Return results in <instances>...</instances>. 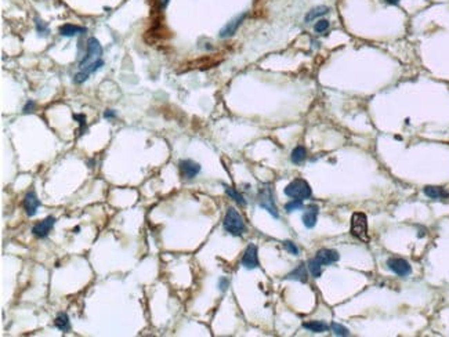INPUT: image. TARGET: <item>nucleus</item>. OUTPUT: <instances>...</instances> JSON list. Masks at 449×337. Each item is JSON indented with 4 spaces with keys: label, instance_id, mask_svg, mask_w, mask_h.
Masks as SVG:
<instances>
[{
    "label": "nucleus",
    "instance_id": "1",
    "mask_svg": "<svg viewBox=\"0 0 449 337\" xmlns=\"http://www.w3.org/2000/svg\"><path fill=\"white\" fill-rule=\"evenodd\" d=\"M224 229L233 237H241L246 232V224L245 220L239 214V211L235 208H228L225 211L224 221H223Z\"/></svg>",
    "mask_w": 449,
    "mask_h": 337
},
{
    "label": "nucleus",
    "instance_id": "2",
    "mask_svg": "<svg viewBox=\"0 0 449 337\" xmlns=\"http://www.w3.org/2000/svg\"><path fill=\"white\" fill-rule=\"evenodd\" d=\"M285 195L292 198V199H310L311 195H313V190L310 187V184L303 180V178H295L293 181H290L285 187Z\"/></svg>",
    "mask_w": 449,
    "mask_h": 337
},
{
    "label": "nucleus",
    "instance_id": "3",
    "mask_svg": "<svg viewBox=\"0 0 449 337\" xmlns=\"http://www.w3.org/2000/svg\"><path fill=\"white\" fill-rule=\"evenodd\" d=\"M351 235L355 237L359 241L368 243L369 242V234H368V217L364 213H354L351 217Z\"/></svg>",
    "mask_w": 449,
    "mask_h": 337
},
{
    "label": "nucleus",
    "instance_id": "4",
    "mask_svg": "<svg viewBox=\"0 0 449 337\" xmlns=\"http://www.w3.org/2000/svg\"><path fill=\"white\" fill-rule=\"evenodd\" d=\"M259 205H260L261 209L267 210L269 214L274 217V219H279L278 209H277V205H275V199H274V191L271 188L269 184H264L259 190Z\"/></svg>",
    "mask_w": 449,
    "mask_h": 337
},
{
    "label": "nucleus",
    "instance_id": "5",
    "mask_svg": "<svg viewBox=\"0 0 449 337\" xmlns=\"http://www.w3.org/2000/svg\"><path fill=\"white\" fill-rule=\"evenodd\" d=\"M101 57H102V46L100 45V42L96 37H90L89 40H87L86 55L83 57V60L79 63V69L93 64L96 61H99V60H101Z\"/></svg>",
    "mask_w": 449,
    "mask_h": 337
},
{
    "label": "nucleus",
    "instance_id": "6",
    "mask_svg": "<svg viewBox=\"0 0 449 337\" xmlns=\"http://www.w3.org/2000/svg\"><path fill=\"white\" fill-rule=\"evenodd\" d=\"M387 267H388L395 275H398V276H401V278H405V276H408V275L412 273V267H411V264H409L406 260L399 258V257H391V258H388V260H387Z\"/></svg>",
    "mask_w": 449,
    "mask_h": 337
},
{
    "label": "nucleus",
    "instance_id": "7",
    "mask_svg": "<svg viewBox=\"0 0 449 337\" xmlns=\"http://www.w3.org/2000/svg\"><path fill=\"white\" fill-rule=\"evenodd\" d=\"M246 17H248V13H242V14H238L236 17H233V19H230L224 27L220 29L218 36L221 37V39L233 36L236 33V31L239 29V27L243 24V21H245Z\"/></svg>",
    "mask_w": 449,
    "mask_h": 337
},
{
    "label": "nucleus",
    "instance_id": "8",
    "mask_svg": "<svg viewBox=\"0 0 449 337\" xmlns=\"http://www.w3.org/2000/svg\"><path fill=\"white\" fill-rule=\"evenodd\" d=\"M180 174L185 180H192L200 173V164L194 162L192 159H181L179 163Z\"/></svg>",
    "mask_w": 449,
    "mask_h": 337
},
{
    "label": "nucleus",
    "instance_id": "9",
    "mask_svg": "<svg viewBox=\"0 0 449 337\" xmlns=\"http://www.w3.org/2000/svg\"><path fill=\"white\" fill-rule=\"evenodd\" d=\"M241 264L246 268V270H254V268H259V252H257V246L250 243L249 246L246 247L245 253L242 256V260H241Z\"/></svg>",
    "mask_w": 449,
    "mask_h": 337
},
{
    "label": "nucleus",
    "instance_id": "10",
    "mask_svg": "<svg viewBox=\"0 0 449 337\" xmlns=\"http://www.w3.org/2000/svg\"><path fill=\"white\" fill-rule=\"evenodd\" d=\"M55 221H57V220H55V217H53V216L46 217L43 221L37 223V224H35V225L32 227V234H33L36 238H39V239H45V238L49 237V234H50L51 228L54 227Z\"/></svg>",
    "mask_w": 449,
    "mask_h": 337
},
{
    "label": "nucleus",
    "instance_id": "11",
    "mask_svg": "<svg viewBox=\"0 0 449 337\" xmlns=\"http://www.w3.org/2000/svg\"><path fill=\"white\" fill-rule=\"evenodd\" d=\"M102 66H104V61H102V58H101V60L96 61V63H93V64L87 65V66H84V68H81V69H79V72L73 76V82L76 83V84H82V83H84L87 79H89V76L91 75V73L97 72V71L101 69Z\"/></svg>",
    "mask_w": 449,
    "mask_h": 337
},
{
    "label": "nucleus",
    "instance_id": "12",
    "mask_svg": "<svg viewBox=\"0 0 449 337\" xmlns=\"http://www.w3.org/2000/svg\"><path fill=\"white\" fill-rule=\"evenodd\" d=\"M40 205H42V203H40V199L37 198L35 191L28 192L27 195H25V198H24V201H22V206H24L25 213H27L29 217H33V216H35Z\"/></svg>",
    "mask_w": 449,
    "mask_h": 337
},
{
    "label": "nucleus",
    "instance_id": "13",
    "mask_svg": "<svg viewBox=\"0 0 449 337\" xmlns=\"http://www.w3.org/2000/svg\"><path fill=\"white\" fill-rule=\"evenodd\" d=\"M315 258H316L322 265H331L339 261L340 255H339V252L334 250V249H321V250L316 252Z\"/></svg>",
    "mask_w": 449,
    "mask_h": 337
},
{
    "label": "nucleus",
    "instance_id": "14",
    "mask_svg": "<svg viewBox=\"0 0 449 337\" xmlns=\"http://www.w3.org/2000/svg\"><path fill=\"white\" fill-rule=\"evenodd\" d=\"M318 213H319V209H318V206L316 205H310L307 209H305L304 214H303V224H304L305 228H308V229H311V228H314L316 225V220H318Z\"/></svg>",
    "mask_w": 449,
    "mask_h": 337
},
{
    "label": "nucleus",
    "instance_id": "15",
    "mask_svg": "<svg viewBox=\"0 0 449 337\" xmlns=\"http://www.w3.org/2000/svg\"><path fill=\"white\" fill-rule=\"evenodd\" d=\"M285 279H289V281H297V282H301V283H307V281H308V271H307V265H305L304 263H300V264L297 265L293 271H290V273H287L286 276H285Z\"/></svg>",
    "mask_w": 449,
    "mask_h": 337
},
{
    "label": "nucleus",
    "instance_id": "16",
    "mask_svg": "<svg viewBox=\"0 0 449 337\" xmlns=\"http://www.w3.org/2000/svg\"><path fill=\"white\" fill-rule=\"evenodd\" d=\"M424 195L427 196V198H430V199H445V198H448L449 193L442 187H434V185H427V187H424Z\"/></svg>",
    "mask_w": 449,
    "mask_h": 337
},
{
    "label": "nucleus",
    "instance_id": "17",
    "mask_svg": "<svg viewBox=\"0 0 449 337\" xmlns=\"http://www.w3.org/2000/svg\"><path fill=\"white\" fill-rule=\"evenodd\" d=\"M86 33V28L79 27V25H73V24H65L63 27H60V35L65 37H72L76 35Z\"/></svg>",
    "mask_w": 449,
    "mask_h": 337
},
{
    "label": "nucleus",
    "instance_id": "18",
    "mask_svg": "<svg viewBox=\"0 0 449 337\" xmlns=\"http://www.w3.org/2000/svg\"><path fill=\"white\" fill-rule=\"evenodd\" d=\"M328 13H331V9L328 6H316L314 9H311L304 17V22H311L315 19H319L323 16H326Z\"/></svg>",
    "mask_w": 449,
    "mask_h": 337
},
{
    "label": "nucleus",
    "instance_id": "19",
    "mask_svg": "<svg viewBox=\"0 0 449 337\" xmlns=\"http://www.w3.org/2000/svg\"><path fill=\"white\" fill-rule=\"evenodd\" d=\"M303 328L305 330H308V332H313V333H323L331 326L328 323H325L323 321H310V322H304L303 323Z\"/></svg>",
    "mask_w": 449,
    "mask_h": 337
},
{
    "label": "nucleus",
    "instance_id": "20",
    "mask_svg": "<svg viewBox=\"0 0 449 337\" xmlns=\"http://www.w3.org/2000/svg\"><path fill=\"white\" fill-rule=\"evenodd\" d=\"M54 326L61 330V332H69L71 330V322H69V317L65 314V312H60L55 319H54Z\"/></svg>",
    "mask_w": 449,
    "mask_h": 337
},
{
    "label": "nucleus",
    "instance_id": "21",
    "mask_svg": "<svg viewBox=\"0 0 449 337\" xmlns=\"http://www.w3.org/2000/svg\"><path fill=\"white\" fill-rule=\"evenodd\" d=\"M307 159V149L303 145H297L292 154H290V160L292 163L295 164H301Z\"/></svg>",
    "mask_w": 449,
    "mask_h": 337
},
{
    "label": "nucleus",
    "instance_id": "22",
    "mask_svg": "<svg viewBox=\"0 0 449 337\" xmlns=\"http://www.w3.org/2000/svg\"><path fill=\"white\" fill-rule=\"evenodd\" d=\"M307 268L311 273L313 278H319L322 275V264L316 260V258H310L308 263H307Z\"/></svg>",
    "mask_w": 449,
    "mask_h": 337
},
{
    "label": "nucleus",
    "instance_id": "23",
    "mask_svg": "<svg viewBox=\"0 0 449 337\" xmlns=\"http://www.w3.org/2000/svg\"><path fill=\"white\" fill-rule=\"evenodd\" d=\"M224 188H225V193H227L231 199H233V201L236 202L238 205H241V206H246V199H245L242 195L236 191L235 188H233V187H227V185H225Z\"/></svg>",
    "mask_w": 449,
    "mask_h": 337
},
{
    "label": "nucleus",
    "instance_id": "24",
    "mask_svg": "<svg viewBox=\"0 0 449 337\" xmlns=\"http://www.w3.org/2000/svg\"><path fill=\"white\" fill-rule=\"evenodd\" d=\"M329 25H331V24H329V21H328V19H323V18L316 19V22H315V25H314V31L316 32V33H323V32H326V31L329 29Z\"/></svg>",
    "mask_w": 449,
    "mask_h": 337
},
{
    "label": "nucleus",
    "instance_id": "25",
    "mask_svg": "<svg viewBox=\"0 0 449 337\" xmlns=\"http://www.w3.org/2000/svg\"><path fill=\"white\" fill-rule=\"evenodd\" d=\"M300 209H303V201L301 199H292V201L287 202L286 205H285V210H286L287 213H292L295 210Z\"/></svg>",
    "mask_w": 449,
    "mask_h": 337
},
{
    "label": "nucleus",
    "instance_id": "26",
    "mask_svg": "<svg viewBox=\"0 0 449 337\" xmlns=\"http://www.w3.org/2000/svg\"><path fill=\"white\" fill-rule=\"evenodd\" d=\"M331 329L336 336H350V332L346 326H343L340 323H331Z\"/></svg>",
    "mask_w": 449,
    "mask_h": 337
},
{
    "label": "nucleus",
    "instance_id": "27",
    "mask_svg": "<svg viewBox=\"0 0 449 337\" xmlns=\"http://www.w3.org/2000/svg\"><path fill=\"white\" fill-rule=\"evenodd\" d=\"M35 25H36V32H37L39 35L46 36V35L49 33V27H47V24H46L45 21H42L40 18H36Z\"/></svg>",
    "mask_w": 449,
    "mask_h": 337
},
{
    "label": "nucleus",
    "instance_id": "28",
    "mask_svg": "<svg viewBox=\"0 0 449 337\" xmlns=\"http://www.w3.org/2000/svg\"><path fill=\"white\" fill-rule=\"evenodd\" d=\"M283 247L286 249L290 255L299 256V247L296 246L295 242H292V241H283Z\"/></svg>",
    "mask_w": 449,
    "mask_h": 337
},
{
    "label": "nucleus",
    "instance_id": "29",
    "mask_svg": "<svg viewBox=\"0 0 449 337\" xmlns=\"http://www.w3.org/2000/svg\"><path fill=\"white\" fill-rule=\"evenodd\" d=\"M73 119H76L78 122H79V126H81V136L84 133V130H86V116L84 115H82V113H76V115H73Z\"/></svg>",
    "mask_w": 449,
    "mask_h": 337
},
{
    "label": "nucleus",
    "instance_id": "30",
    "mask_svg": "<svg viewBox=\"0 0 449 337\" xmlns=\"http://www.w3.org/2000/svg\"><path fill=\"white\" fill-rule=\"evenodd\" d=\"M228 286H230V281H228V278L221 276V278L218 279V289H220L221 292H225V290L228 289Z\"/></svg>",
    "mask_w": 449,
    "mask_h": 337
},
{
    "label": "nucleus",
    "instance_id": "31",
    "mask_svg": "<svg viewBox=\"0 0 449 337\" xmlns=\"http://www.w3.org/2000/svg\"><path fill=\"white\" fill-rule=\"evenodd\" d=\"M35 107H36L35 101L29 100L27 102V104H25V107H24V110H22V111H24V113H31V112H33Z\"/></svg>",
    "mask_w": 449,
    "mask_h": 337
},
{
    "label": "nucleus",
    "instance_id": "32",
    "mask_svg": "<svg viewBox=\"0 0 449 337\" xmlns=\"http://www.w3.org/2000/svg\"><path fill=\"white\" fill-rule=\"evenodd\" d=\"M104 118L107 119V120H112V119L116 118V112L114 110H105V112H104Z\"/></svg>",
    "mask_w": 449,
    "mask_h": 337
},
{
    "label": "nucleus",
    "instance_id": "33",
    "mask_svg": "<svg viewBox=\"0 0 449 337\" xmlns=\"http://www.w3.org/2000/svg\"><path fill=\"white\" fill-rule=\"evenodd\" d=\"M383 3H386L388 6H398L401 0H382Z\"/></svg>",
    "mask_w": 449,
    "mask_h": 337
},
{
    "label": "nucleus",
    "instance_id": "34",
    "mask_svg": "<svg viewBox=\"0 0 449 337\" xmlns=\"http://www.w3.org/2000/svg\"><path fill=\"white\" fill-rule=\"evenodd\" d=\"M158 1H159V6H161L162 9H165V7L169 4V1H170V0H158Z\"/></svg>",
    "mask_w": 449,
    "mask_h": 337
},
{
    "label": "nucleus",
    "instance_id": "35",
    "mask_svg": "<svg viewBox=\"0 0 449 337\" xmlns=\"http://www.w3.org/2000/svg\"><path fill=\"white\" fill-rule=\"evenodd\" d=\"M79 231H81V228H79V227H76V228H75V234H78V232H79Z\"/></svg>",
    "mask_w": 449,
    "mask_h": 337
}]
</instances>
